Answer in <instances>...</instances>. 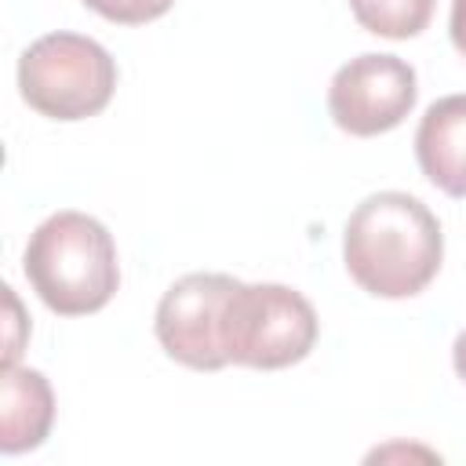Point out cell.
I'll list each match as a JSON object with an SVG mask.
<instances>
[{"mask_svg": "<svg viewBox=\"0 0 466 466\" xmlns=\"http://www.w3.org/2000/svg\"><path fill=\"white\" fill-rule=\"evenodd\" d=\"M317 328V309L302 291L237 280L222 313V350L229 364L277 371L309 357Z\"/></svg>", "mask_w": 466, "mask_h": 466, "instance_id": "cell-3", "label": "cell"}, {"mask_svg": "<svg viewBox=\"0 0 466 466\" xmlns=\"http://www.w3.org/2000/svg\"><path fill=\"white\" fill-rule=\"evenodd\" d=\"M22 98L51 120H84L109 106L116 91L113 55L80 33H47L18 58Z\"/></svg>", "mask_w": 466, "mask_h": 466, "instance_id": "cell-4", "label": "cell"}, {"mask_svg": "<svg viewBox=\"0 0 466 466\" xmlns=\"http://www.w3.org/2000/svg\"><path fill=\"white\" fill-rule=\"evenodd\" d=\"M22 269L40 302L58 317L98 313L120 284L116 244L109 229L84 211L47 215L25 244Z\"/></svg>", "mask_w": 466, "mask_h": 466, "instance_id": "cell-2", "label": "cell"}, {"mask_svg": "<svg viewBox=\"0 0 466 466\" xmlns=\"http://www.w3.org/2000/svg\"><path fill=\"white\" fill-rule=\"evenodd\" d=\"M175 0H84V7H91L95 15L116 22V25H142L153 22L160 15L171 11Z\"/></svg>", "mask_w": 466, "mask_h": 466, "instance_id": "cell-10", "label": "cell"}, {"mask_svg": "<svg viewBox=\"0 0 466 466\" xmlns=\"http://www.w3.org/2000/svg\"><path fill=\"white\" fill-rule=\"evenodd\" d=\"M415 69L397 55H357L331 76L328 113L335 127L357 138L393 131L415 109Z\"/></svg>", "mask_w": 466, "mask_h": 466, "instance_id": "cell-5", "label": "cell"}, {"mask_svg": "<svg viewBox=\"0 0 466 466\" xmlns=\"http://www.w3.org/2000/svg\"><path fill=\"white\" fill-rule=\"evenodd\" d=\"M4 299H7V309H11V324H7V350H4V364H15L18 360V353H22V339H18V331L25 328V320H22V306H18V299H15V291L4 284Z\"/></svg>", "mask_w": 466, "mask_h": 466, "instance_id": "cell-11", "label": "cell"}, {"mask_svg": "<svg viewBox=\"0 0 466 466\" xmlns=\"http://www.w3.org/2000/svg\"><path fill=\"white\" fill-rule=\"evenodd\" d=\"M55 422L51 382L36 368L4 364L0 371V451L18 455L40 448Z\"/></svg>", "mask_w": 466, "mask_h": 466, "instance_id": "cell-8", "label": "cell"}, {"mask_svg": "<svg viewBox=\"0 0 466 466\" xmlns=\"http://www.w3.org/2000/svg\"><path fill=\"white\" fill-rule=\"evenodd\" d=\"M233 284L237 277L229 273H186L164 291L153 331L171 360L193 371H218L229 364L222 350V313Z\"/></svg>", "mask_w": 466, "mask_h": 466, "instance_id": "cell-6", "label": "cell"}, {"mask_svg": "<svg viewBox=\"0 0 466 466\" xmlns=\"http://www.w3.org/2000/svg\"><path fill=\"white\" fill-rule=\"evenodd\" d=\"M448 29H451V44H455V47L462 51V58H466V0H451Z\"/></svg>", "mask_w": 466, "mask_h": 466, "instance_id": "cell-12", "label": "cell"}, {"mask_svg": "<svg viewBox=\"0 0 466 466\" xmlns=\"http://www.w3.org/2000/svg\"><path fill=\"white\" fill-rule=\"evenodd\" d=\"M437 0H350L353 18L386 40H408L419 36L433 18Z\"/></svg>", "mask_w": 466, "mask_h": 466, "instance_id": "cell-9", "label": "cell"}, {"mask_svg": "<svg viewBox=\"0 0 466 466\" xmlns=\"http://www.w3.org/2000/svg\"><path fill=\"white\" fill-rule=\"evenodd\" d=\"M342 258L368 295L411 299L437 277L444 233L419 197L382 189L353 208L342 233Z\"/></svg>", "mask_w": 466, "mask_h": 466, "instance_id": "cell-1", "label": "cell"}, {"mask_svg": "<svg viewBox=\"0 0 466 466\" xmlns=\"http://www.w3.org/2000/svg\"><path fill=\"white\" fill-rule=\"evenodd\" d=\"M415 157L437 189L466 197V95H444L422 113Z\"/></svg>", "mask_w": 466, "mask_h": 466, "instance_id": "cell-7", "label": "cell"}, {"mask_svg": "<svg viewBox=\"0 0 466 466\" xmlns=\"http://www.w3.org/2000/svg\"><path fill=\"white\" fill-rule=\"evenodd\" d=\"M451 364H455V375L466 382V331L455 339V346H451Z\"/></svg>", "mask_w": 466, "mask_h": 466, "instance_id": "cell-13", "label": "cell"}]
</instances>
